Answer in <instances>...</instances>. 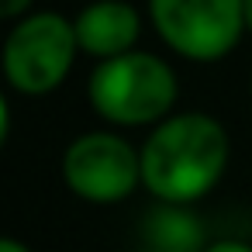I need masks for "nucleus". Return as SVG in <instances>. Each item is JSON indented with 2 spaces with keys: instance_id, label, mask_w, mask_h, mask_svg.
<instances>
[{
  "instance_id": "1",
  "label": "nucleus",
  "mask_w": 252,
  "mask_h": 252,
  "mask_svg": "<svg viewBox=\"0 0 252 252\" xmlns=\"http://www.w3.org/2000/svg\"><path fill=\"white\" fill-rule=\"evenodd\" d=\"M228 162V135L207 114H180L152 131L142 149V183L166 204L207 193Z\"/></svg>"
},
{
  "instance_id": "2",
  "label": "nucleus",
  "mask_w": 252,
  "mask_h": 252,
  "mask_svg": "<svg viewBox=\"0 0 252 252\" xmlns=\"http://www.w3.org/2000/svg\"><path fill=\"white\" fill-rule=\"evenodd\" d=\"M90 100L97 114L118 125H145L162 118L176 100V80L169 66L145 52H125L107 59L90 80Z\"/></svg>"
},
{
  "instance_id": "3",
  "label": "nucleus",
  "mask_w": 252,
  "mask_h": 252,
  "mask_svg": "<svg viewBox=\"0 0 252 252\" xmlns=\"http://www.w3.org/2000/svg\"><path fill=\"white\" fill-rule=\"evenodd\" d=\"M76 45V28L66 18L35 14L11 32L4 45V73L21 94H49L69 73Z\"/></svg>"
},
{
  "instance_id": "4",
  "label": "nucleus",
  "mask_w": 252,
  "mask_h": 252,
  "mask_svg": "<svg viewBox=\"0 0 252 252\" xmlns=\"http://www.w3.org/2000/svg\"><path fill=\"white\" fill-rule=\"evenodd\" d=\"M166 45L187 59H221L245 28V0H152Z\"/></svg>"
},
{
  "instance_id": "5",
  "label": "nucleus",
  "mask_w": 252,
  "mask_h": 252,
  "mask_svg": "<svg viewBox=\"0 0 252 252\" xmlns=\"http://www.w3.org/2000/svg\"><path fill=\"white\" fill-rule=\"evenodd\" d=\"M66 183L97 204L121 200L135 190L142 176V156L114 135H83L66 152Z\"/></svg>"
},
{
  "instance_id": "6",
  "label": "nucleus",
  "mask_w": 252,
  "mask_h": 252,
  "mask_svg": "<svg viewBox=\"0 0 252 252\" xmlns=\"http://www.w3.org/2000/svg\"><path fill=\"white\" fill-rule=\"evenodd\" d=\"M76 38L83 45V52L100 56V59H114L125 56L135 38H138V14L135 7L121 4V0H100L90 4L80 18H76Z\"/></svg>"
},
{
  "instance_id": "7",
  "label": "nucleus",
  "mask_w": 252,
  "mask_h": 252,
  "mask_svg": "<svg viewBox=\"0 0 252 252\" xmlns=\"http://www.w3.org/2000/svg\"><path fill=\"white\" fill-rule=\"evenodd\" d=\"M28 4H32V0H0V14H4V18H14V14H21Z\"/></svg>"
},
{
  "instance_id": "8",
  "label": "nucleus",
  "mask_w": 252,
  "mask_h": 252,
  "mask_svg": "<svg viewBox=\"0 0 252 252\" xmlns=\"http://www.w3.org/2000/svg\"><path fill=\"white\" fill-rule=\"evenodd\" d=\"M207 252H252V249L242 245V242H218V245H211Z\"/></svg>"
},
{
  "instance_id": "9",
  "label": "nucleus",
  "mask_w": 252,
  "mask_h": 252,
  "mask_svg": "<svg viewBox=\"0 0 252 252\" xmlns=\"http://www.w3.org/2000/svg\"><path fill=\"white\" fill-rule=\"evenodd\" d=\"M0 252H28L21 242H14V238H4V242H0Z\"/></svg>"
},
{
  "instance_id": "10",
  "label": "nucleus",
  "mask_w": 252,
  "mask_h": 252,
  "mask_svg": "<svg viewBox=\"0 0 252 252\" xmlns=\"http://www.w3.org/2000/svg\"><path fill=\"white\" fill-rule=\"evenodd\" d=\"M245 28L252 32V0H245Z\"/></svg>"
}]
</instances>
